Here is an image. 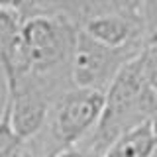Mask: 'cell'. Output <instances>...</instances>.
<instances>
[{
	"label": "cell",
	"mask_w": 157,
	"mask_h": 157,
	"mask_svg": "<svg viewBox=\"0 0 157 157\" xmlns=\"http://www.w3.org/2000/svg\"><path fill=\"white\" fill-rule=\"evenodd\" d=\"M155 116L157 94L145 82L137 55L122 69L104 92L100 120L78 151H82L86 157H100L116 140L147 122H153Z\"/></svg>",
	"instance_id": "cell-1"
},
{
	"label": "cell",
	"mask_w": 157,
	"mask_h": 157,
	"mask_svg": "<svg viewBox=\"0 0 157 157\" xmlns=\"http://www.w3.org/2000/svg\"><path fill=\"white\" fill-rule=\"evenodd\" d=\"M153 128H155V134H157V116L153 118Z\"/></svg>",
	"instance_id": "cell-12"
},
{
	"label": "cell",
	"mask_w": 157,
	"mask_h": 157,
	"mask_svg": "<svg viewBox=\"0 0 157 157\" xmlns=\"http://www.w3.org/2000/svg\"><path fill=\"white\" fill-rule=\"evenodd\" d=\"M136 49H116L78 32L71 61L73 85L78 88L106 92L130 61L140 55Z\"/></svg>",
	"instance_id": "cell-4"
},
{
	"label": "cell",
	"mask_w": 157,
	"mask_h": 157,
	"mask_svg": "<svg viewBox=\"0 0 157 157\" xmlns=\"http://www.w3.org/2000/svg\"><path fill=\"white\" fill-rule=\"evenodd\" d=\"M140 63L145 82L157 94V43H147L144 47V51L140 53Z\"/></svg>",
	"instance_id": "cell-8"
},
{
	"label": "cell",
	"mask_w": 157,
	"mask_h": 157,
	"mask_svg": "<svg viewBox=\"0 0 157 157\" xmlns=\"http://www.w3.org/2000/svg\"><path fill=\"white\" fill-rule=\"evenodd\" d=\"M77 33V26L61 14L22 20L16 75L28 73L49 82L59 92H67L75 86L71 77V61Z\"/></svg>",
	"instance_id": "cell-2"
},
{
	"label": "cell",
	"mask_w": 157,
	"mask_h": 157,
	"mask_svg": "<svg viewBox=\"0 0 157 157\" xmlns=\"http://www.w3.org/2000/svg\"><path fill=\"white\" fill-rule=\"evenodd\" d=\"M155 153L157 134L153 122H147L116 140L100 157H155Z\"/></svg>",
	"instance_id": "cell-6"
},
{
	"label": "cell",
	"mask_w": 157,
	"mask_h": 157,
	"mask_svg": "<svg viewBox=\"0 0 157 157\" xmlns=\"http://www.w3.org/2000/svg\"><path fill=\"white\" fill-rule=\"evenodd\" d=\"M8 4H10L12 10H16V12L20 14V18L26 20V18H29L33 14L37 0H8Z\"/></svg>",
	"instance_id": "cell-10"
},
{
	"label": "cell",
	"mask_w": 157,
	"mask_h": 157,
	"mask_svg": "<svg viewBox=\"0 0 157 157\" xmlns=\"http://www.w3.org/2000/svg\"><path fill=\"white\" fill-rule=\"evenodd\" d=\"M20 32H22V18L16 10H0V77L4 86L14 78L18 71L20 57Z\"/></svg>",
	"instance_id": "cell-5"
},
{
	"label": "cell",
	"mask_w": 157,
	"mask_h": 157,
	"mask_svg": "<svg viewBox=\"0 0 157 157\" xmlns=\"http://www.w3.org/2000/svg\"><path fill=\"white\" fill-rule=\"evenodd\" d=\"M2 8H10L8 0H0V10H2Z\"/></svg>",
	"instance_id": "cell-11"
},
{
	"label": "cell",
	"mask_w": 157,
	"mask_h": 157,
	"mask_svg": "<svg viewBox=\"0 0 157 157\" xmlns=\"http://www.w3.org/2000/svg\"><path fill=\"white\" fill-rule=\"evenodd\" d=\"M155 157H157V153H155Z\"/></svg>",
	"instance_id": "cell-13"
},
{
	"label": "cell",
	"mask_w": 157,
	"mask_h": 157,
	"mask_svg": "<svg viewBox=\"0 0 157 157\" xmlns=\"http://www.w3.org/2000/svg\"><path fill=\"white\" fill-rule=\"evenodd\" d=\"M26 141L20 137L12 128L8 108L0 106V157H24Z\"/></svg>",
	"instance_id": "cell-7"
},
{
	"label": "cell",
	"mask_w": 157,
	"mask_h": 157,
	"mask_svg": "<svg viewBox=\"0 0 157 157\" xmlns=\"http://www.w3.org/2000/svg\"><path fill=\"white\" fill-rule=\"evenodd\" d=\"M141 14L145 24V41L157 43V0H141Z\"/></svg>",
	"instance_id": "cell-9"
},
{
	"label": "cell",
	"mask_w": 157,
	"mask_h": 157,
	"mask_svg": "<svg viewBox=\"0 0 157 157\" xmlns=\"http://www.w3.org/2000/svg\"><path fill=\"white\" fill-rule=\"evenodd\" d=\"M104 92L73 86L53 102L41 132L26 144L33 157H61L78 149L96 128Z\"/></svg>",
	"instance_id": "cell-3"
}]
</instances>
